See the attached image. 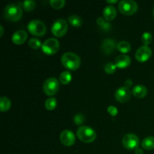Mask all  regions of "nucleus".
<instances>
[{"label":"nucleus","mask_w":154,"mask_h":154,"mask_svg":"<svg viewBox=\"0 0 154 154\" xmlns=\"http://www.w3.org/2000/svg\"><path fill=\"white\" fill-rule=\"evenodd\" d=\"M61 62L63 66L69 70L75 71L79 69L81 66V59L75 53H65L61 58Z\"/></svg>","instance_id":"nucleus-1"},{"label":"nucleus","mask_w":154,"mask_h":154,"mask_svg":"<svg viewBox=\"0 0 154 154\" xmlns=\"http://www.w3.org/2000/svg\"><path fill=\"white\" fill-rule=\"evenodd\" d=\"M4 17L11 22H17L21 19L23 16V10L20 6L15 4L8 5L3 11Z\"/></svg>","instance_id":"nucleus-2"},{"label":"nucleus","mask_w":154,"mask_h":154,"mask_svg":"<svg viewBox=\"0 0 154 154\" xmlns=\"http://www.w3.org/2000/svg\"><path fill=\"white\" fill-rule=\"evenodd\" d=\"M77 136L84 143H91L96 140V133L92 128L87 126H80L77 130Z\"/></svg>","instance_id":"nucleus-3"},{"label":"nucleus","mask_w":154,"mask_h":154,"mask_svg":"<svg viewBox=\"0 0 154 154\" xmlns=\"http://www.w3.org/2000/svg\"><path fill=\"white\" fill-rule=\"evenodd\" d=\"M28 30L32 35L35 36H44L47 32V27L43 22L34 20L28 24Z\"/></svg>","instance_id":"nucleus-4"},{"label":"nucleus","mask_w":154,"mask_h":154,"mask_svg":"<svg viewBox=\"0 0 154 154\" xmlns=\"http://www.w3.org/2000/svg\"><path fill=\"white\" fill-rule=\"evenodd\" d=\"M118 8L123 14L129 16L134 14L137 11L138 5L132 0H123L119 2Z\"/></svg>","instance_id":"nucleus-5"},{"label":"nucleus","mask_w":154,"mask_h":154,"mask_svg":"<svg viewBox=\"0 0 154 154\" xmlns=\"http://www.w3.org/2000/svg\"><path fill=\"white\" fill-rule=\"evenodd\" d=\"M68 23L66 20L59 19L54 23L51 32L56 37L61 38L66 34L68 31Z\"/></svg>","instance_id":"nucleus-6"},{"label":"nucleus","mask_w":154,"mask_h":154,"mask_svg":"<svg viewBox=\"0 0 154 154\" xmlns=\"http://www.w3.org/2000/svg\"><path fill=\"white\" fill-rule=\"evenodd\" d=\"M42 49L47 55H54L60 49V43L57 39L51 38H48L42 44Z\"/></svg>","instance_id":"nucleus-7"},{"label":"nucleus","mask_w":154,"mask_h":154,"mask_svg":"<svg viewBox=\"0 0 154 154\" xmlns=\"http://www.w3.org/2000/svg\"><path fill=\"white\" fill-rule=\"evenodd\" d=\"M60 83L55 78H50L45 81L43 85V90L47 96H54L58 92Z\"/></svg>","instance_id":"nucleus-8"},{"label":"nucleus","mask_w":154,"mask_h":154,"mask_svg":"<svg viewBox=\"0 0 154 154\" xmlns=\"http://www.w3.org/2000/svg\"><path fill=\"white\" fill-rule=\"evenodd\" d=\"M123 145L127 150H135L139 145V138L135 134H126L123 138Z\"/></svg>","instance_id":"nucleus-9"},{"label":"nucleus","mask_w":154,"mask_h":154,"mask_svg":"<svg viewBox=\"0 0 154 154\" xmlns=\"http://www.w3.org/2000/svg\"><path fill=\"white\" fill-rule=\"evenodd\" d=\"M152 55V51L148 46L143 45L140 47L135 53V59L138 62L144 63L147 61Z\"/></svg>","instance_id":"nucleus-10"},{"label":"nucleus","mask_w":154,"mask_h":154,"mask_svg":"<svg viewBox=\"0 0 154 154\" xmlns=\"http://www.w3.org/2000/svg\"><path fill=\"white\" fill-rule=\"evenodd\" d=\"M132 96V92L129 88L126 87H122L117 89L115 92V98L120 103L127 102Z\"/></svg>","instance_id":"nucleus-11"},{"label":"nucleus","mask_w":154,"mask_h":154,"mask_svg":"<svg viewBox=\"0 0 154 154\" xmlns=\"http://www.w3.org/2000/svg\"><path fill=\"white\" fill-rule=\"evenodd\" d=\"M60 141L66 147H71L75 143V136L70 130H64L60 134Z\"/></svg>","instance_id":"nucleus-12"},{"label":"nucleus","mask_w":154,"mask_h":154,"mask_svg":"<svg viewBox=\"0 0 154 154\" xmlns=\"http://www.w3.org/2000/svg\"><path fill=\"white\" fill-rule=\"evenodd\" d=\"M117 48L115 42L111 38H106L102 41L101 44V50L106 55H110Z\"/></svg>","instance_id":"nucleus-13"},{"label":"nucleus","mask_w":154,"mask_h":154,"mask_svg":"<svg viewBox=\"0 0 154 154\" xmlns=\"http://www.w3.org/2000/svg\"><path fill=\"white\" fill-rule=\"evenodd\" d=\"M131 64V58L126 54H121L116 57L115 65L117 68L120 69H125L129 67Z\"/></svg>","instance_id":"nucleus-14"},{"label":"nucleus","mask_w":154,"mask_h":154,"mask_svg":"<svg viewBox=\"0 0 154 154\" xmlns=\"http://www.w3.org/2000/svg\"><path fill=\"white\" fill-rule=\"evenodd\" d=\"M12 42L15 45H23L27 39V33L24 30H18L14 33L12 36Z\"/></svg>","instance_id":"nucleus-15"},{"label":"nucleus","mask_w":154,"mask_h":154,"mask_svg":"<svg viewBox=\"0 0 154 154\" xmlns=\"http://www.w3.org/2000/svg\"><path fill=\"white\" fill-rule=\"evenodd\" d=\"M116 15H117V11L114 6L108 5L104 9L103 16L107 21L113 20L116 17Z\"/></svg>","instance_id":"nucleus-16"},{"label":"nucleus","mask_w":154,"mask_h":154,"mask_svg":"<svg viewBox=\"0 0 154 154\" xmlns=\"http://www.w3.org/2000/svg\"><path fill=\"white\" fill-rule=\"evenodd\" d=\"M147 94V90L144 86L137 85L132 89V95L138 99L144 98Z\"/></svg>","instance_id":"nucleus-17"},{"label":"nucleus","mask_w":154,"mask_h":154,"mask_svg":"<svg viewBox=\"0 0 154 154\" xmlns=\"http://www.w3.org/2000/svg\"><path fill=\"white\" fill-rule=\"evenodd\" d=\"M141 146L147 150H151L154 149V137L149 136L144 138L141 142Z\"/></svg>","instance_id":"nucleus-18"},{"label":"nucleus","mask_w":154,"mask_h":154,"mask_svg":"<svg viewBox=\"0 0 154 154\" xmlns=\"http://www.w3.org/2000/svg\"><path fill=\"white\" fill-rule=\"evenodd\" d=\"M117 48L118 51H120L122 54H126L131 51V45L130 44L126 41H122L120 42L117 45Z\"/></svg>","instance_id":"nucleus-19"},{"label":"nucleus","mask_w":154,"mask_h":154,"mask_svg":"<svg viewBox=\"0 0 154 154\" xmlns=\"http://www.w3.org/2000/svg\"><path fill=\"white\" fill-rule=\"evenodd\" d=\"M72 75L69 71H64L60 75V81L62 84L67 85L72 81Z\"/></svg>","instance_id":"nucleus-20"},{"label":"nucleus","mask_w":154,"mask_h":154,"mask_svg":"<svg viewBox=\"0 0 154 154\" xmlns=\"http://www.w3.org/2000/svg\"><path fill=\"white\" fill-rule=\"evenodd\" d=\"M11 101L8 98L5 96H2L0 99V111L2 112H5L10 109L11 108Z\"/></svg>","instance_id":"nucleus-21"},{"label":"nucleus","mask_w":154,"mask_h":154,"mask_svg":"<svg viewBox=\"0 0 154 154\" xmlns=\"http://www.w3.org/2000/svg\"><path fill=\"white\" fill-rule=\"evenodd\" d=\"M69 23L75 27H80L82 25V20L77 15H71L68 18Z\"/></svg>","instance_id":"nucleus-22"},{"label":"nucleus","mask_w":154,"mask_h":154,"mask_svg":"<svg viewBox=\"0 0 154 154\" xmlns=\"http://www.w3.org/2000/svg\"><path fill=\"white\" fill-rule=\"evenodd\" d=\"M23 4V8L24 11L29 12L32 11L35 9L36 6L35 2L33 1V0H27V1H24Z\"/></svg>","instance_id":"nucleus-23"},{"label":"nucleus","mask_w":154,"mask_h":154,"mask_svg":"<svg viewBox=\"0 0 154 154\" xmlns=\"http://www.w3.org/2000/svg\"><path fill=\"white\" fill-rule=\"evenodd\" d=\"M57 107V99L54 97L49 98L45 102V108L48 111H53Z\"/></svg>","instance_id":"nucleus-24"},{"label":"nucleus","mask_w":154,"mask_h":154,"mask_svg":"<svg viewBox=\"0 0 154 154\" xmlns=\"http://www.w3.org/2000/svg\"><path fill=\"white\" fill-rule=\"evenodd\" d=\"M28 44L29 46L32 49H38L42 46L41 41L39 39L35 38H32L30 39Z\"/></svg>","instance_id":"nucleus-25"},{"label":"nucleus","mask_w":154,"mask_h":154,"mask_svg":"<svg viewBox=\"0 0 154 154\" xmlns=\"http://www.w3.org/2000/svg\"><path fill=\"white\" fill-rule=\"evenodd\" d=\"M50 4L52 6V8L55 9H61L64 7L66 2L64 0H51L50 2Z\"/></svg>","instance_id":"nucleus-26"},{"label":"nucleus","mask_w":154,"mask_h":154,"mask_svg":"<svg viewBox=\"0 0 154 154\" xmlns=\"http://www.w3.org/2000/svg\"><path fill=\"white\" fill-rule=\"evenodd\" d=\"M152 40H153V38H152V35L149 32H144L142 35V37H141V41H142L144 45L147 46L148 45L151 44Z\"/></svg>","instance_id":"nucleus-27"},{"label":"nucleus","mask_w":154,"mask_h":154,"mask_svg":"<svg viewBox=\"0 0 154 154\" xmlns=\"http://www.w3.org/2000/svg\"><path fill=\"white\" fill-rule=\"evenodd\" d=\"M117 66H116L115 64L114 63H109L108 64H106V66H105V72H106L107 74H109V75H111V74H114V72H116V69H117Z\"/></svg>","instance_id":"nucleus-28"},{"label":"nucleus","mask_w":154,"mask_h":154,"mask_svg":"<svg viewBox=\"0 0 154 154\" xmlns=\"http://www.w3.org/2000/svg\"><path fill=\"white\" fill-rule=\"evenodd\" d=\"M85 117L82 114H77L74 117V122L77 125H81L85 122Z\"/></svg>","instance_id":"nucleus-29"},{"label":"nucleus","mask_w":154,"mask_h":154,"mask_svg":"<svg viewBox=\"0 0 154 154\" xmlns=\"http://www.w3.org/2000/svg\"><path fill=\"white\" fill-rule=\"evenodd\" d=\"M108 112L110 114H111L112 117H115V116H117V113H118V111H117V108L114 106H113V105H111V106H109L108 108Z\"/></svg>","instance_id":"nucleus-30"},{"label":"nucleus","mask_w":154,"mask_h":154,"mask_svg":"<svg viewBox=\"0 0 154 154\" xmlns=\"http://www.w3.org/2000/svg\"><path fill=\"white\" fill-rule=\"evenodd\" d=\"M96 23H97V24L99 26L101 27V28H102V27L103 26L105 25V23H106L105 20L102 17H99V18H98L97 20H96Z\"/></svg>","instance_id":"nucleus-31"},{"label":"nucleus","mask_w":154,"mask_h":154,"mask_svg":"<svg viewBox=\"0 0 154 154\" xmlns=\"http://www.w3.org/2000/svg\"><path fill=\"white\" fill-rule=\"evenodd\" d=\"M125 87H127V88L129 89V87H131L133 84V81L130 79H127L126 81H125Z\"/></svg>","instance_id":"nucleus-32"},{"label":"nucleus","mask_w":154,"mask_h":154,"mask_svg":"<svg viewBox=\"0 0 154 154\" xmlns=\"http://www.w3.org/2000/svg\"><path fill=\"white\" fill-rule=\"evenodd\" d=\"M135 154H143V153H144V152H143L142 149L138 147V148H136L135 150Z\"/></svg>","instance_id":"nucleus-33"},{"label":"nucleus","mask_w":154,"mask_h":154,"mask_svg":"<svg viewBox=\"0 0 154 154\" xmlns=\"http://www.w3.org/2000/svg\"><path fill=\"white\" fill-rule=\"evenodd\" d=\"M117 2H118L117 0H113V1H109V0H108V1H107V3H108V4H115V3Z\"/></svg>","instance_id":"nucleus-34"},{"label":"nucleus","mask_w":154,"mask_h":154,"mask_svg":"<svg viewBox=\"0 0 154 154\" xmlns=\"http://www.w3.org/2000/svg\"><path fill=\"white\" fill-rule=\"evenodd\" d=\"M0 31H1V34H0V36H2L3 32H4V29H3L2 26H0Z\"/></svg>","instance_id":"nucleus-35"},{"label":"nucleus","mask_w":154,"mask_h":154,"mask_svg":"<svg viewBox=\"0 0 154 154\" xmlns=\"http://www.w3.org/2000/svg\"><path fill=\"white\" fill-rule=\"evenodd\" d=\"M153 17H154V6H153Z\"/></svg>","instance_id":"nucleus-36"}]
</instances>
